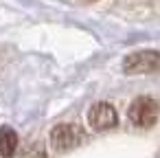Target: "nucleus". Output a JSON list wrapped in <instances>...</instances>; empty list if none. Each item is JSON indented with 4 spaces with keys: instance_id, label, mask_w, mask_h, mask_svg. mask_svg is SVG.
Returning <instances> with one entry per match:
<instances>
[{
    "instance_id": "1",
    "label": "nucleus",
    "mask_w": 160,
    "mask_h": 158,
    "mask_svg": "<svg viewBox=\"0 0 160 158\" xmlns=\"http://www.w3.org/2000/svg\"><path fill=\"white\" fill-rule=\"evenodd\" d=\"M123 70L127 75H147L160 70V51H136L123 59Z\"/></svg>"
},
{
    "instance_id": "5",
    "label": "nucleus",
    "mask_w": 160,
    "mask_h": 158,
    "mask_svg": "<svg viewBox=\"0 0 160 158\" xmlns=\"http://www.w3.org/2000/svg\"><path fill=\"white\" fill-rule=\"evenodd\" d=\"M18 149V134L13 127L5 125L2 130H0V156L2 158H13Z\"/></svg>"
},
{
    "instance_id": "2",
    "label": "nucleus",
    "mask_w": 160,
    "mask_h": 158,
    "mask_svg": "<svg viewBox=\"0 0 160 158\" xmlns=\"http://www.w3.org/2000/svg\"><path fill=\"white\" fill-rule=\"evenodd\" d=\"M158 103L151 97H138L129 105V121L138 127H151L158 119Z\"/></svg>"
},
{
    "instance_id": "4",
    "label": "nucleus",
    "mask_w": 160,
    "mask_h": 158,
    "mask_svg": "<svg viewBox=\"0 0 160 158\" xmlns=\"http://www.w3.org/2000/svg\"><path fill=\"white\" fill-rule=\"evenodd\" d=\"M79 140H81V132L75 125H70V123H62V125H55L51 130V145L57 151L72 149Z\"/></svg>"
},
{
    "instance_id": "3",
    "label": "nucleus",
    "mask_w": 160,
    "mask_h": 158,
    "mask_svg": "<svg viewBox=\"0 0 160 158\" xmlns=\"http://www.w3.org/2000/svg\"><path fill=\"white\" fill-rule=\"evenodd\" d=\"M88 123H90L92 130L103 132V130H110V127H114V125L118 123V114H116V110H114L112 103L101 101V103H94V105L90 108V112H88Z\"/></svg>"
}]
</instances>
